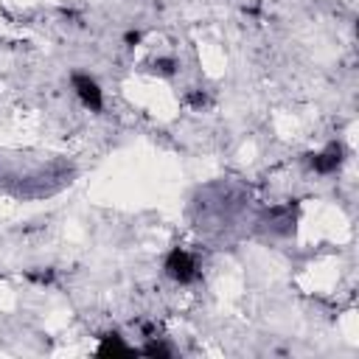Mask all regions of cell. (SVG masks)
Returning <instances> with one entry per match:
<instances>
[{"label": "cell", "mask_w": 359, "mask_h": 359, "mask_svg": "<svg viewBox=\"0 0 359 359\" xmlns=\"http://www.w3.org/2000/svg\"><path fill=\"white\" fill-rule=\"evenodd\" d=\"M163 269H165V275H168L174 283H182V286L199 280V266H196L194 255H191L188 250H182V247L168 250V255H165V261H163Z\"/></svg>", "instance_id": "1"}, {"label": "cell", "mask_w": 359, "mask_h": 359, "mask_svg": "<svg viewBox=\"0 0 359 359\" xmlns=\"http://www.w3.org/2000/svg\"><path fill=\"white\" fill-rule=\"evenodd\" d=\"M70 84H73L79 101H81L87 109H93V112H101V109H104V93H101V87H98V81H95L93 76H87V73H73V76H70Z\"/></svg>", "instance_id": "2"}, {"label": "cell", "mask_w": 359, "mask_h": 359, "mask_svg": "<svg viewBox=\"0 0 359 359\" xmlns=\"http://www.w3.org/2000/svg\"><path fill=\"white\" fill-rule=\"evenodd\" d=\"M306 163H309V168L317 171V174H334V171L345 163V146L334 140V143H328L323 151L306 154Z\"/></svg>", "instance_id": "3"}, {"label": "cell", "mask_w": 359, "mask_h": 359, "mask_svg": "<svg viewBox=\"0 0 359 359\" xmlns=\"http://www.w3.org/2000/svg\"><path fill=\"white\" fill-rule=\"evenodd\" d=\"M115 353H123V356H132V353H137L132 345H126L123 342V337L121 334H104L101 337V342H98V348H95V356H115Z\"/></svg>", "instance_id": "4"}, {"label": "cell", "mask_w": 359, "mask_h": 359, "mask_svg": "<svg viewBox=\"0 0 359 359\" xmlns=\"http://www.w3.org/2000/svg\"><path fill=\"white\" fill-rule=\"evenodd\" d=\"M266 219H269V224H272L275 233H292V230H294V210H292V205L272 208V210L266 213Z\"/></svg>", "instance_id": "5"}, {"label": "cell", "mask_w": 359, "mask_h": 359, "mask_svg": "<svg viewBox=\"0 0 359 359\" xmlns=\"http://www.w3.org/2000/svg\"><path fill=\"white\" fill-rule=\"evenodd\" d=\"M137 353H143V356H157V359H171V356H174V351H171L165 342H160L157 337H149V342H146L143 348H137Z\"/></svg>", "instance_id": "6"}, {"label": "cell", "mask_w": 359, "mask_h": 359, "mask_svg": "<svg viewBox=\"0 0 359 359\" xmlns=\"http://www.w3.org/2000/svg\"><path fill=\"white\" fill-rule=\"evenodd\" d=\"M177 67H180V65H177V59H174V56H160V59H154V62H151V70H154V73H160V76H174V73H177Z\"/></svg>", "instance_id": "7"}, {"label": "cell", "mask_w": 359, "mask_h": 359, "mask_svg": "<svg viewBox=\"0 0 359 359\" xmlns=\"http://www.w3.org/2000/svg\"><path fill=\"white\" fill-rule=\"evenodd\" d=\"M25 278L34 280V283H50V280H53V269H45V272H34V269H28Z\"/></svg>", "instance_id": "8"}, {"label": "cell", "mask_w": 359, "mask_h": 359, "mask_svg": "<svg viewBox=\"0 0 359 359\" xmlns=\"http://www.w3.org/2000/svg\"><path fill=\"white\" fill-rule=\"evenodd\" d=\"M205 101H208V98H205V93H202V90H194V93H188V104H191V107H202Z\"/></svg>", "instance_id": "9"}, {"label": "cell", "mask_w": 359, "mask_h": 359, "mask_svg": "<svg viewBox=\"0 0 359 359\" xmlns=\"http://www.w3.org/2000/svg\"><path fill=\"white\" fill-rule=\"evenodd\" d=\"M123 42H126L129 48H135V45L140 42V31H126V34H123Z\"/></svg>", "instance_id": "10"}]
</instances>
